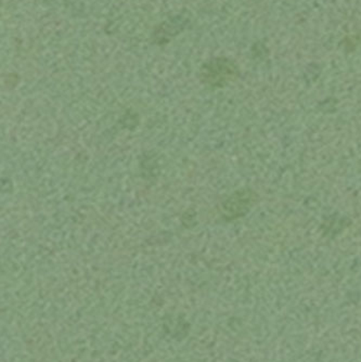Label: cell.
I'll list each match as a JSON object with an SVG mask.
<instances>
[{
	"mask_svg": "<svg viewBox=\"0 0 361 362\" xmlns=\"http://www.w3.org/2000/svg\"><path fill=\"white\" fill-rule=\"evenodd\" d=\"M238 68L227 59H215L202 69L203 83L212 87H224L238 76Z\"/></svg>",
	"mask_w": 361,
	"mask_h": 362,
	"instance_id": "obj_1",
	"label": "cell"
},
{
	"mask_svg": "<svg viewBox=\"0 0 361 362\" xmlns=\"http://www.w3.org/2000/svg\"><path fill=\"white\" fill-rule=\"evenodd\" d=\"M253 203V192L248 189L239 190L222 203V214L228 221L242 217L248 213Z\"/></svg>",
	"mask_w": 361,
	"mask_h": 362,
	"instance_id": "obj_2",
	"label": "cell"
}]
</instances>
